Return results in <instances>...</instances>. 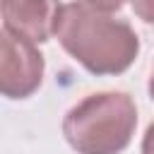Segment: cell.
I'll use <instances>...</instances> for the list:
<instances>
[{"mask_svg":"<svg viewBox=\"0 0 154 154\" xmlns=\"http://www.w3.org/2000/svg\"><path fill=\"white\" fill-rule=\"evenodd\" d=\"M132 2V12L147 22V24H154V0H130Z\"/></svg>","mask_w":154,"mask_h":154,"instance_id":"cell-5","label":"cell"},{"mask_svg":"<svg viewBox=\"0 0 154 154\" xmlns=\"http://www.w3.org/2000/svg\"><path fill=\"white\" fill-rule=\"evenodd\" d=\"M87 2H91V5H96L101 10H106V12H116V10H120L125 5V0H87Z\"/></svg>","mask_w":154,"mask_h":154,"instance_id":"cell-7","label":"cell"},{"mask_svg":"<svg viewBox=\"0 0 154 154\" xmlns=\"http://www.w3.org/2000/svg\"><path fill=\"white\" fill-rule=\"evenodd\" d=\"M55 38L72 60L96 77L123 75L140 55L135 29L87 0L63 5Z\"/></svg>","mask_w":154,"mask_h":154,"instance_id":"cell-1","label":"cell"},{"mask_svg":"<svg viewBox=\"0 0 154 154\" xmlns=\"http://www.w3.org/2000/svg\"><path fill=\"white\" fill-rule=\"evenodd\" d=\"M46 60L34 41L0 31V91L7 99H29L43 82Z\"/></svg>","mask_w":154,"mask_h":154,"instance_id":"cell-3","label":"cell"},{"mask_svg":"<svg viewBox=\"0 0 154 154\" xmlns=\"http://www.w3.org/2000/svg\"><path fill=\"white\" fill-rule=\"evenodd\" d=\"M0 7L2 29L34 43H46L51 36H55L63 10L60 0H0Z\"/></svg>","mask_w":154,"mask_h":154,"instance_id":"cell-4","label":"cell"},{"mask_svg":"<svg viewBox=\"0 0 154 154\" xmlns=\"http://www.w3.org/2000/svg\"><path fill=\"white\" fill-rule=\"evenodd\" d=\"M147 89H149V99L154 101V70H152V77H149V87H147Z\"/></svg>","mask_w":154,"mask_h":154,"instance_id":"cell-8","label":"cell"},{"mask_svg":"<svg viewBox=\"0 0 154 154\" xmlns=\"http://www.w3.org/2000/svg\"><path fill=\"white\" fill-rule=\"evenodd\" d=\"M137 106L125 91H94L63 118V135L77 154H120L132 142Z\"/></svg>","mask_w":154,"mask_h":154,"instance_id":"cell-2","label":"cell"},{"mask_svg":"<svg viewBox=\"0 0 154 154\" xmlns=\"http://www.w3.org/2000/svg\"><path fill=\"white\" fill-rule=\"evenodd\" d=\"M140 154H154V120L147 125V130H144V135H142Z\"/></svg>","mask_w":154,"mask_h":154,"instance_id":"cell-6","label":"cell"}]
</instances>
